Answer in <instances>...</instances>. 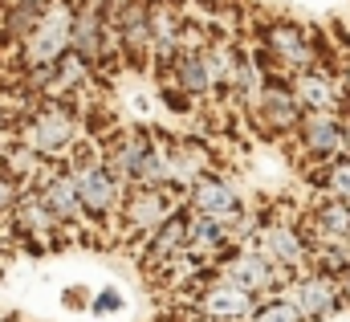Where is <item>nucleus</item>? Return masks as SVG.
<instances>
[{
	"label": "nucleus",
	"instance_id": "17",
	"mask_svg": "<svg viewBox=\"0 0 350 322\" xmlns=\"http://www.w3.org/2000/svg\"><path fill=\"white\" fill-rule=\"evenodd\" d=\"M135 253H139V265H143V273L151 282L172 265L179 253H187V204L175 216H167L151 237H143V241L135 245Z\"/></svg>",
	"mask_w": 350,
	"mask_h": 322
},
{
	"label": "nucleus",
	"instance_id": "27",
	"mask_svg": "<svg viewBox=\"0 0 350 322\" xmlns=\"http://www.w3.org/2000/svg\"><path fill=\"white\" fill-rule=\"evenodd\" d=\"M21 192H25V188H21V184H16V179H12V175H8V171L0 167V221H4V216H8V212L16 208Z\"/></svg>",
	"mask_w": 350,
	"mask_h": 322
},
{
	"label": "nucleus",
	"instance_id": "3",
	"mask_svg": "<svg viewBox=\"0 0 350 322\" xmlns=\"http://www.w3.org/2000/svg\"><path fill=\"white\" fill-rule=\"evenodd\" d=\"M16 139L33 151H41L45 160L66 163L74 156V147L86 139L82 135V119L74 110V98H41V106H33L21 123H16Z\"/></svg>",
	"mask_w": 350,
	"mask_h": 322
},
{
	"label": "nucleus",
	"instance_id": "29",
	"mask_svg": "<svg viewBox=\"0 0 350 322\" xmlns=\"http://www.w3.org/2000/svg\"><path fill=\"white\" fill-rule=\"evenodd\" d=\"M338 286H342V302H347V310H350V269L338 277Z\"/></svg>",
	"mask_w": 350,
	"mask_h": 322
},
{
	"label": "nucleus",
	"instance_id": "21",
	"mask_svg": "<svg viewBox=\"0 0 350 322\" xmlns=\"http://www.w3.org/2000/svg\"><path fill=\"white\" fill-rule=\"evenodd\" d=\"M163 78L179 82V90H183L191 102H204V98H212V102H216L212 70H208V45H200V49H183V53L175 58L172 74H163Z\"/></svg>",
	"mask_w": 350,
	"mask_h": 322
},
{
	"label": "nucleus",
	"instance_id": "14",
	"mask_svg": "<svg viewBox=\"0 0 350 322\" xmlns=\"http://www.w3.org/2000/svg\"><path fill=\"white\" fill-rule=\"evenodd\" d=\"M37 196H41V204L53 212V221L62 229H90L82 196H78V179L70 171V163H49L45 179L37 184Z\"/></svg>",
	"mask_w": 350,
	"mask_h": 322
},
{
	"label": "nucleus",
	"instance_id": "1",
	"mask_svg": "<svg viewBox=\"0 0 350 322\" xmlns=\"http://www.w3.org/2000/svg\"><path fill=\"white\" fill-rule=\"evenodd\" d=\"M66 163H70V171L78 179V196H82V208H86V225L98 229V233H114L118 229L122 200H126V188L110 175V167L102 160V147L94 139H82Z\"/></svg>",
	"mask_w": 350,
	"mask_h": 322
},
{
	"label": "nucleus",
	"instance_id": "25",
	"mask_svg": "<svg viewBox=\"0 0 350 322\" xmlns=\"http://www.w3.org/2000/svg\"><path fill=\"white\" fill-rule=\"evenodd\" d=\"M159 102H167V110H175V114H187L196 102L179 90V82H172V78H159Z\"/></svg>",
	"mask_w": 350,
	"mask_h": 322
},
{
	"label": "nucleus",
	"instance_id": "2",
	"mask_svg": "<svg viewBox=\"0 0 350 322\" xmlns=\"http://www.w3.org/2000/svg\"><path fill=\"white\" fill-rule=\"evenodd\" d=\"M257 45L273 58V66L281 70V78H293L301 70H334L338 74V58L330 53L326 37L318 29H306L297 21H285V16H273V21H261L257 25Z\"/></svg>",
	"mask_w": 350,
	"mask_h": 322
},
{
	"label": "nucleus",
	"instance_id": "31",
	"mask_svg": "<svg viewBox=\"0 0 350 322\" xmlns=\"http://www.w3.org/2000/svg\"><path fill=\"white\" fill-rule=\"evenodd\" d=\"M78 4H86V8H98V12H102V8H106L110 0H78Z\"/></svg>",
	"mask_w": 350,
	"mask_h": 322
},
{
	"label": "nucleus",
	"instance_id": "6",
	"mask_svg": "<svg viewBox=\"0 0 350 322\" xmlns=\"http://www.w3.org/2000/svg\"><path fill=\"white\" fill-rule=\"evenodd\" d=\"M289 143L297 147V156L310 167L334 160V156H347L350 151V114H342V110H306Z\"/></svg>",
	"mask_w": 350,
	"mask_h": 322
},
{
	"label": "nucleus",
	"instance_id": "13",
	"mask_svg": "<svg viewBox=\"0 0 350 322\" xmlns=\"http://www.w3.org/2000/svg\"><path fill=\"white\" fill-rule=\"evenodd\" d=\"M257 294H249V290H241V286H232L228 277H212L196 298H191V306H196V314L204 322H249L253 319V310H257Z\"/></svg>",
	"mask_w": 350,
	"mask_h": 322
},
{
	"label": "nucleus",
	"instance_id": "11",
	"mask_svg": "<svg viewBox=\"0 0 350 322\" xmlns=\"http://www.w3.org/2000/svg\"><path fill=\"white\" fill-rule=\"evenodd\" d=\"M183 204H187L191 212H204V216H212V221L228 225V229H232V237H237V225L249 216L245 196H241V192H237V184H232V179H224L220 171H208L204 179H196V184H191V192L183 196Z\"/></svg>",
	"mask_w": 350,
	"mask_h": 322
},
{
	"label": "nucleus",
	"instance_id": "10",
	"mask_svg": "<svg viewBox=\"0 0 350 322\" xmlns=\"http://www.w3.org/2000/svg\"><path fill=\"white\" fill-rule=\"evenodd\" d=\"M285 298L301 310L306 322H326V319H334V314L347 310L342 286H338V277L326 273V269H306V273H297V277L285 286Z\"/></svg>",
	"mask_w": 350,
	"mask_h": 322
},
{
	"label": "nucleus",
	"instance_id": "26",
	"mask_svg": "<svg viewBox=\"0 0 350 322\" xmlns=\"http://www.w3.org/2000/svg\"><path fill=\"white\" fill-rule=\"evenodd\" d=\"M122 306H126V298H122L114 286H102V290L90 298V310H94V314H118Z\"/></svg>",
	"mask_w": 350,
	"mask_h": 322
},
{
	"label": "nucleus",
	"instance_id": "24",
	"mask_svg": "<svg viewBox=\"0 0 350 322\" xmlns=\"http://www.w3.org/2000/svg\"><path fill=\"white\" fill-rule=\"evenodd\" d=\"M249 322H306V319H301V310L285 294H269V298L257 302V310H253Z\"/></svg>",
	"mask_w": 350,
	"mask_h": 322
},
{
	"label": "nucleus",
	"instance_id": "8",
	"mask_svg": "<svg viewBox=\"0 0 350 322\" xmlns=\"http://www.w3.org/2000/svg\"><path fill=\"white\" fill-rule=\"evenodd\" d=\"M253 245L261 249L281 273H289V282H293L297 273L314 269V249H310L306 233H301V221H289V216H261Z\"/></svg>",
	"mask_w": 350,
	"mask_h": 322
},
{
	"label": "nucleus",
	"instance_id": "5",
	"mask_svg": "<svg viewBox=\"0 0 350 322\" xmlns=\"http://www.w3.org/2000/svg\"><path fill=\"white\" fill-rule=\"evenodd\" d=\"M183 208V192L175 188H131L118 212V237L131 245H139L143 237H151L167 216H175Z\"/></svg>",
	"mask_w": 350,
	"mask_h": 322
},
{
	"label": "nucleus",
	"instance_id": "28",
	"mask_svg": "<svg viewBox=\"0 0 350 322\" xmlns=\"http://www.w3.org/2000/svg\"><path fill=\"white\" fill-rule=\"evenodd\" d=\"M338 86H342V98H347V106H350V49L338 53Z\"/></svg>",
	"mask_w": 350,
	"mask_h": 322
},
{
	"label": "nucleus",
	"instance_id": "15",
	"mask_svg": "<svg viewBox=\"0 0 350 322\" xmlns=\"http://www.w3.org/2000/svg\"><path fill=\"white\" fill-rule=\"evenodd\" d=\"M98 147H102V160L110 167V175L131 192L135 175H139V163L147 160V151L155 147V135L143 131V127H122V131H110Z\"/></svg>",
	"mask_w": 350,
	"mask_h": 322
},
{
	"label": "nucleus",
	"instance_id": "22",
	"mask_svg": "<svg viewBox=\"0 0 350 322\" xmlns=\"http://www.w3.org/2000/svg\"><path fill=\"white\" fill-rule=\"evenodd\" d=\"M0 167L29 192V188H37L41 179H45V171H49V160L41 156V151H33V147H25L21 139L16 143H8V147H0Z\"/></svg>",
	"mask_w": 350,
	"mask_h": 322
},
{
	"label": "nucleus",
	"instance_id": "20",
	"mask_svg": "<svg viewBox=\"0 0 350 322\" xmlns=\"http://www.w3.org/2000/svg\"><path fill=\"white\" fill-rule=\"evenodd\" d=\"M232 245H237V237H232L228 225H220V221H212V216L187 208V249H191L196 257H204V261L216 265Z\"/></svg>",
	"mask_w": 350,
	"mask_h": 322
},
{
	"label": "nucleus",
	"instance_id": "12",
	"mask_svg": "<svg viewBox=\"0 0 350 322\" xmlns=\"http://www.w3.org/2000/svg\"><path fill=\"white\" fill-rule=\"evenodd\" d=\"M8 225H12V233H16V241L25 245L29 253H45V249H53V245L62 241V225L53 221V212L41 204V196H37V188H29V192H21V200H16V208L4 216Z\"/></svg>",
	"mask_w": 350,
	"mask_h": 322
},
{
	"label": "nucleus",
	"instance_id": "7",
	"mask_svg": "<svg viewBox=\"0 0 350 322\" xmlns=\"http://www.w3.org/2000/svg\"><path fill=\"white\" fill-rule=\"evenodd\" d=\"M216 273L220 277H228L232 286H241V290H249V294H257V298H269V294H285V286H289V273H281L269 257H265L261 249L249 241H237L220 261H216Z\"/></svg>",
	"mask_w": 350,
	"mask_h": 322
},
{
	"label": "nucleus",
	"instance_id": "19",
	"mask_svg": "<svg viewBox=\"0 0 350 322\" xmlns=\"http://www.w3.org/2000/svg\"><path fill=\"white\" fill-rule=\"evenodd\" d=\"M289 86H293L301 110H342V114H350V106H347V98H342V86H338V74H334V70H322V66L301 70V74L289 78Z\"/></svg>",
	"mask_w": 350,
	"mask_h": 322
},
{
	"label": "nucleus",
	"instance_id": "16",
	"mask_svg": "<svg viewBox=\"0 0 350 322\" xmlns=\"http://www.w3.org/2000/svg\"><path fill=\"white\" fill-rule=\"evenodd\" d=\"M297 221H301V233H306V241H310L314 253L350 241V200L318 196L314 204H306V212Z\"/></svg>",
	"mask_w": 350,
	"mask_h": 322
},
{
	"label": "nucleus",
	"instance_id": "18",
	"mask_svg": "<svg viewBox=\"0 0 350 322\" xmlns=\"http://www.w3.org/2000/svg\"><path fill=\"white\" fill-rule=\"evenodd\" d=\"M167 167H172V188L187 196L196 179L216 171V156L196 135H167Z\"/></svg>",
	"mask_w": 350,
	"mask_h": 322
},
{
	"label": "nucleus",
	"instance_id": "30",
	"mask_svg": "<svg viewBox=\"0 0 350 322\" xmlns=\"http://www.w3.org/2000/svg\"><path fill=\"white\" fill-rule=\"evenodd\" d=\"M196 4H204V8H224V4H232V0H196Z\"/></svg>",
	"mask_w": 350,
	"mask_h": 322
},
{
	"label": "nucleus",
	"instance_id": "9",
	"mask_svg": "<svg viewBox=\"0 0 350 322\" xmlns=\"http://www.w3.org/2000/svg\"><path fill=\"white\" fill-rule=\"evenodd\" d=\"M245 114H249V123H253V131L261 139H293V131H297L306 110H301L289 78H265L257 102Z\"/></svg>",
	"mask_w": 350,
	"mask_h": 322
},
{
	"label": "nucleus",
	"instance_id": "23",
	"mask_svg": "<svg viewBox=\"0 0 350 322\" xmlns=\"http://www.w3.org/2000/svg\"><path fill=\"white\" fill-rule=\"evenodd\" d=\"M310 184L318 188V196H334V200H350V151L334 156L326 163H314Z\"/></svg>",
	"mask_w": 350,
	"mask_h": 322
},
{
	"label": "nucleus",
	"instance_id": "4",
	"mask_svg": "<svg viewBox=\"0 0 350 322\" xmlns=\"http://www.w3.org/2000/svg\"><path fill=\"white\" fill-rule=\"evenodd\" d=\"M74 8H78V0H53L41 12L33 33L21 41V70L53 66L62 53L74 49Z\"/></svg>",
	"mask_w": 350,
	"mask_h": 322
}]
</instances>
